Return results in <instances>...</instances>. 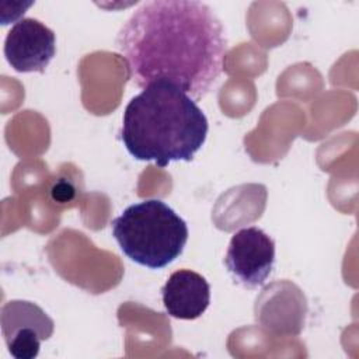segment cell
<instances>
[{
  "label": "cell",
  "instance_id": "7a4b0ae2",
  "mask_svg": "<svg viewBox=\"0 0 359 359\" xmlns=\"http://www.w3.org/2000/svg\"><path fill=\"white\" fill-rule=\"evenodd\" d=\"M208 129V118L195 100L175 86L154 83L126 105L121 140L133 158L164 168L171 161H191Z\"/></svg>",
  "mask_w": 359,
  "mask_h": 359
},
{
  "label": "cell",
  "instance_id": "52a82bcc",
  "mask_svg": "<svg viewBox=\"0 0 359 359\" xmlns=\"http://www.w3.org/2000/svg\"><path fill=\"white\" fill-rule=\"evenodd\" d=\"M163 304L168 316L178 320L201 317L210 303V286L198 272L180 269L170 275L161 289Z\"/></svg>",
  "mask_w": 359,
  "mask_h": 359
},
{
  "label": "cell",
  "instance_id": "8992f818",
  "mask_svg": "<svg viewBox=\"0 0 359 359\" xmlns=\"http://www.w3.org/2000/svg\"><path fill=\"white\" fill-rule=\"evenodd\" d=\"M56 53L55 32L35 18H20L7 32L4 56L20 73H43Z\"/></svg>",
  "mask_w": 359,
  "mask_h": 359
},
{
  "label": "cell",
  "instance_id": "3957f363",
  "mask_svg": "<svg viewBox=\"0 0 359 359\" xmlns=\"http://www.w3.org/2000/svg\"><path fill=\"white\" fill-rule=\"evenodd\" d=\"M111 229L121 251L150 269H160L175 261L188 241L185 220L160 199L128 206L111 222Z\"/></svg>",
  "mask_w": 359,
  "mask_h": 359
},
{
  "label": "cell",
  "instance_id": "5b68a950",
  "mask_svg": "<svg viewBox=\"0 0 359 359\" xmlns=\"http://www.w3.org/2000/svg\"><path fill=\"white\" fill-rule=\"evenodd\" d=\"M224 265L243 286H262L275 265V243L264 230L255 226L245 227L233 234Z\"/></svg>",
  "mask_w": 359,
  "mask_h": 359
},
{
  "label": "cell",
  "instance_id": "277c9868",
  "mask_svg": "<svg viewBox=\"0 0 359 359\" xmlns=\"http://www.w3.org/2000/svg\"><path fill=\"white\" fill-rule=\"evenodd\" d=\"M1 334L8 352L15 359H34L39 353L41 342L52 337L53 320L35 303L10 300L0 313Z\"/></svg>",
  "mask_w": 359,
  "mask_h": 359
},
{
  "label": "cell",
  "instance_id": "6da1fadb",
  "mask_svg": "<svg viewBox=\"0 0 359 359\" xmlns=\"http://www.w3.org/2000/svg\"><path fill=\"white\" fill-rule=\"evenodd\" d=\"M128 77L140 88L168 83L203 98L223 73L227 36L212 7L195 0L142 4L116 35Z\"/></svg>",
  "mask_w": 359,
  "mask_h": 359
},
{
  "label": "cell",
  "instance_id": "ba28073f",
  "mask_svg": "<svg viewBox=\"0 0 359 359\" xmlns=\"http://www.w3.org/2000/svg\"><path fill=\"white\" fill-rule=\"evenodd\" d=\"M76 195H77V189L74 184L66 178H60L55 181V184L50 188V196L57 203H67L73 201Z\"/></svg>",
  "mask_w": 359,
  "mask_h": 359
}]
</instances>
